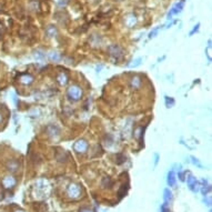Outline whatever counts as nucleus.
Instances as JSON below:
<instances>
[{
  "label": "nucleus",
  "instance_id": "f257e3e1",
  "mask_svg": "<svg viewBox=\"0 0 212 212\" xmlns=\"http://www.w3.org/2000/svg\"><path fill=\"white\" fill-rule=\"evenodd\" d=\"M67 94H68V97L71 100H73V101H78V100L81 99L82 90H81V88L79 87V86L73 85V86H71V87L68 89Z\"/></svg>",
  "mask_w": 212,
  "mask_h": 212
},
{
  "label": "nucleus",
  "instance_id": "f03ea898",
  "mask_svg": "<svg viewBox=\"0 0 212 212\" xmlns=\"http://www.w3.org/2000/svg\"><path fill=\"white\" fill-rule=\"evenodd\" d=\"M108 52L116 60H120L123 57V50H122V48L119 44H111V46H109Z\"/></svg>",
  "mask_w": 212,
  "mask_h": 212
},
{
  "label": "nucleus",
  "instance_id": "7ed1b4c3",
  "mask_svg": "<svg viewBox=\"0 0 212 212\" xmlns=\"http://www.w3.org/2000/svg\"><path fill=\"white\" fill-rule=\"evenodd\" d=\"M88 147H89V144L85 139H80L73 144V149L77 153H85L88 150Z\"/></svg>",
  "mask_w": 212,
  "mask_h": 212
},
{
  "label": "nucleus",
  "instance_id": "20e7f679",
  "mask_svg": "<svg viewBox=\"0 0 212 212\" xmlns=\"http://www.w3.org/2000/svg\"><path fill=\"white\" fill-rule=\"evenodd\" d=\"M67 193H68V195L69 197H71V198H78V197L80 195V193H81L80 187H79L78 184L72 183V184H70V186L68 187Z\"/></svg>",
  "mask_w": 212,
  "mask_h": 212
},
{
  "label": "nucleus",
  "instance_id": "39448f33",
  "mask_svg": "<svg viewBox=\"0 0 212 212\" xmlns=\"http://www.w3.org/2000/svg\"><path fill=\"white\" fill-rule=\"evenodd\" d=\"M184 2H186V0H180V2H178V3H175V6L170 10V12L168 13V19H171V17L173 16V15H178L179 12L182 11V9H183V7H184Z\"/></svg>",
  "mask_w": 212,
  "mask_h": 212
},
{
  "label": "nucleus",
  "instance_id": "423d86ee",
  "mask_svg": "<svg viewBox=\"0 0 212 212\" xmlns=\"http://www.w3.org/2000/svg\"><path fill=\"white\" fill-rule=\"evenodd\" d=\"M187 182H188V187H189V189L191 191H193V192H198L199 191V189H198V182H197V180H195V178H194L193 175H189Z\"/></svg>",
  "mask_w": 212,
  "mask_h": 212
},
{
  "label": "nucleus",
  "instance_id": "0eeeda50",
  "mask_svg": "<svg viewBox=\"0 0 212 212\" xmlns=\"http://www.w3.org/2000/svg\"><path fill=\"white\" fill-rule=\"evenodd\" d=\"M15 184H16V180H15L13 177H10V175L9 177H5L3 180H2V186L7 188V189L15 187Z\"/></svg>",
  "mask_w": 212,
  "mask_h": 212
},
{
  "label": "nucleus",
  "instance_id": "6e6552de",
  "mask_svg": "<svg viewBox=\"0 0 212 212\" xmlns=\"http://www.w3.org/2000/svg\"><path fill=\"white\" fill-rule=\"evenodd\" d=\"M141 83H142V81H141V77L140 76H133L132 78L130 79V86L131 88H133V89H138V88L141 86Z\"/></svg>",
  "mask_w": 212,
  "mask_h": 212
},
{
  "label": "nucleus",
  "instance_id": "1a4fd4ad",
  "mask_svg": "<svg viewBox=\"0 0 212 212\" xmlns=\"http://www.w3.org/2000/svg\"><path fill=\"white\" fill-rule=\"evenodd\" d=\"M7 168H8L9 171H11V172H16V171H18V169H19L18 160H16V159H13V160H9V161L7 162Z\"/></svg>",
  "mask_w": 212,
  "mask_h": 212
},
{
  "label": "nucleus",
  "instance_id": "9d476101",
  "mask_svg": "<svg viewBox=\"0 0 212 212\" xmlns=\"http://www.w3.org/2000/svg\"><path fill=\"white\" fill-rule=\"evenodd\" d=\"M57 80L60 85H66L67 81H68V76L66 72H60L59 75L57 76Z\"/></svg>",
  "mask_w": 212,
  "mask_h": 212
},
{
  "label": "nucleus",
  "instance_id": "9b49d317",
  "mask_svg": "<svg viewBox=\"0 0 212 212\" xmlns=\"http://www.w3.org/2000/svg\"><path fill=\"white\" fill-rule=\"evenodd\" d=\"M102 187L103 188H111L113 186V180L110 178V177H105L102 179V182H101Z\"/></svg>",
  "mask_w": 212,
  "mask_h": 212
},
{
  "label": "nucleus",
  "instance_id": "f8f14e48",
  "mask_svg": "<svg viewBox=\"0 0 212 212\" xmlns=\"http://www.w3.org/2000/svg\"><path fill=\"white\" fill-rule=\"evenodd\" d=\"M20 81L25 85H30L33 81V77L31 75H22L20 78Z\"/></svg>",
  "mask_w": 212,
  "mask_h": 212
},
{
  "label": "nucleus",
  "instance_id": "ddd939ff",
  "mask_svg": "<svg viewBox=\"0 0 212 212\" xmlns=\"http://www.w3.org/2000/svg\"><path fill=\"white\" fill-rule=\"evenodd\" d=\"M167 181H168V184L170 187H173L175 184V172L172 170L168 173V179H167Z\"/></svg>",
  "mask_w": 212,
  "mask_h": 212
},
{
  "label": "nucleus",
  "instance_id": "4468645a",
  "mask_svg": "<svg viewBox=\"0 0 212 212\" xmlns=\"http://www.w3.org/2000/svg\"><path fill=\"white\" fill-rule=\"evenodd\" d=\"M46 33H47L49 37H55L57 35V28L56 27H53V26H49V27H47V29H46Z\"/></svg>",
  "mask_w": 212,
  "mask_h": 212
},
{
  "label": "nucleus",
  "instance_id": "2eb2a0df",
  "mask_svg": "<svg viewBox=\"0 0 212 212\" xmlns=\"http://www.w3.org/2000/svg\"><path fill=\"white\" fill-rule=\"evenodd\" d=\"M136 22H137V19H136V16H134V15H130V16L127 18V20H125V24L129 26L130 28L134 25Z\"/></svg>",
  "mask_w": 212,
  "mask_h": 212
},
{
  "label": "nucleus",
  "instance_id": "dca6fc26",
  "mask_svg": "<svg viewBox=\"0 0 212 212\" xmlns=\"http://www.w3.org/2000/svg\"><path fill=\"white\" fill-rule=\"evenodd\" d=\"M125 156L123 153H118L117 156H116V163L117 164H122L123 162H125Z\"/></svg>",
  "mask_w": 212,
  "mask_h": 212
},
{
  "label": "nucleus",
  "instance_id": "f3484780",
  "mask_svg": "<svg viewBox=\"0 0 212 212\" xmlns=\"http://www.w3.org/2000/svg\"><path fill=\"white\" fill-rule=\"evenodd\" d=\"M67 158H68L67 153L63 152V151H60V152L57 154V160H58L59 162H64V161L67 160Z\"/></svg>",
  "mask_w": 212,
  "mask_h": 212
},
{
  "label": "nucleus",
  "instance_id": "a211bd4d",
  "mask_svg": "<svg viewBox=\"0 0 212 212\" xmlns=\"http://www.w3.org/2000/svg\"><path fill=\"white\" fill-rule=\"evenodd\" d=\"M164 201H166V203H169L170 201H172V192L169 189L164 190Z\"/></svg>",
  "mask_w": 212,
  "mask_h": 212
},
{
  "label": "nucleus",
  "instance_id": "6ab92c4d",
  "mask_svg": "<svg viewBox=\"0 0 212 212\" xmlns=\"http://www.w3.org/2000/svg\"><path fill=\"white\" fill-rule=\"evenodd\" d=\"M127 190H128V186H125V184H122V186H121V188L119 189V192H118L119 197H120V198L125 197V193H127Z\"/></svg>",
  "mask_w": 212,
  "mask_h": 212
},
{
  "label": "nucleus",
  "instance_id": "aec40b11",
  "mask_svg": "<svg viewBox=\"0 0 212 212\" xmlns=\"http://www.w3.org/2000/svg\"><path fill=\"white\" fill-rule=\"evenodd\" d=\"M49 57L51 60H55V61H59L60 60V55L56 52V51H52V52H50L49 53Z\"/></svg>",
  "mask_w": 212,
  "mask_h": 212
},
{
  "label": "nucleus",
  "instance_id": "412c9836",
  "mask_svg": "<svg viewBox=\"0 0 212 212\" xmlns=\"http://www.w3.org/2000/svg\"><path fill=\"white\" fill-rule=\"evenodd\" d=\"M164 101H166V106H167V108H171V107L175 105V100H173V98L164 97Z\"/></svg>",
  "mask_w": 212,
  "mask_h": 212
},
{
  "label": "nucleus",
  "instance_id": "4be33fe9",
  "mask_svg": "<svg viewBox=\"0 0 212 212\" xmlns=\"http://www.w3.org/2000/svg\"><path fill=\"white\" fill-rule=\"evenodd\" d=\"M35 57L37 58L38 60H44V58H46V55H44L42 51H40V50H37V51L35 52Z\"/></svg>",
  "mask_w": 212,
  "mask_h": 212
},
{
  "label": "nucleus",
  "instance_id": "5701e85b",
  "mask_svg": "<svg viewBox=\"0 0 212 212\" xmlns=\"http://www.w3.org/2000/svg\"><path fill=\"white\" fill-rule=\"evenodd\" d=\"M210 190H211V187H210V186H208V184H204L203 187L201 188V192H202L203 195H206V194L210 192Z\"/></svg>",
  "mask_w": 212,
  "mask_h": 212
},
{
  "label": "nucleus",
  "instance_id": "b1692460",
  "mask_svg": "<svg viewBox=\"0 0 212 212\" xmlns=\"http://www.w3.org/2000/svg\"><path fill=\"white\" fill-rule=\"evenodd\" d=\"M190 159H191V161H192V163H193L194 166H198L199 168H203V167H202V164H201V162H200V161L198 160V159H197V158H195V157L191 156V157H190Z\"/></svg>",
  "mask_w": 212,
  "mask_h": 212
},
{
  "label": "nucleus",
  "instance_id": "393cba45",
  "mask_svg": "<svg viewBox=\"0 0 212 212\" xmlns=\"http://www.w3.org/2000/svg\"><path fill=\"white\" fill-rule=\"evenodd\" d=\"M141 61H142V59H141V58H138V59H136L134 61H132L133 63H131V64H129V66H130L131 68H136V67H138V66H140Z\"/></svg>",
  "mask_w": 212,
  "mask_h": 212
},
{
  "label": "nucleus",
  "instance_id": "a878e982",
  "mask_svg": "<svg viewBox=\"0 0 212 212\" xmlns=\"http://www.w3.org/2000/svg\"><path fill=\"white\" fill-rule=\"evenodd\" d=\"M160 28H161L160 26H159V27H157V28H154V29H153V30H152V31L149 33V38L156 37L157 35H158V32H159V30H160Z\"/></svg>",
  "mask_w": 212,
  "mask_h": 212
},
{
  "label": "nucleus",
  "instance_id": "bb28decb",
  "mask_svg": "<svg viewBox=\"0 0 212 212\" xmlns=\"http://www.w3.org/2000/svg\"><path fill=\"white\" fill-rule=\"evenodd\" d=\"M161 212H170V210H169L168 208V203H163L162 206H161Z\"/></svg>",
  "mask_w": 212,
  "mask_h": 212
},
{
  "label": "nucleus",
  "instance_id": "cd10ccee",
  "mask_svg": "<svg viewBox=\"0 0 212 212\" xmlns=\"http://www.w3.org/2000/svg\"><path fill=\"white\" fill-rule=\"evenodd\" d=\"M57 1V3H58V5H59V6H66V5H67V3H68L69 2V0H56Z\"/></svg>",
  "mask_w": 212,
  "mask_h": 212
},
{
  "label": "nucleus",
  "instance_id": "c85d7f7f",
  "mask_svg": "<svg viewBox=\"0 0 212 212\" xmlns=\"http://www.w3.org/2000/svg\"><path fill=\"white\" fill-rule=\"evenodd\" d=\"M199 27H200V24H197V25L194 26V28L190 31V36H192L193 33H195V32L198 31V30H199Z\"/></svg>",
  "mask_w": 212,
  "mask_h": 212
},
{
  "label": "nucleus",
  "instance_id": "c756f323",
  "mask_svg": "<svg viewBox=\"0 0 212 212\" xmlns=\"http://www.w3.org/2000/svg\"><path fill=\"white\" fill-rule=\"evenodd\" d=\"M158 161H159V154L156 153V154H154V166L158 164Z\"/></svg>",
  "mask_w": 212,
  "mask_h": 212
},
{
  "label": "nucleus",
  "instance_id": "7c9ffc66",
  "mask_svg": "<svg viewBox=\"0 0 212 212\" xmlns=\"http://www.w3.org/2000/svg\"><path fill=\"white\" fill-rule=\"evenodd\" d=\"M179 178H180L181 181H184V172H180L179 173Z\"/></svg>",
  "mask_w": 212,
  "mask_h": 212
},
{
  "label": "nucleus",
  "instance_id": "2f4dec72",
  "mask_svg": "<svg viewBox=\"0 0 212 212\" xmlns=\"http://www.w3.org/2000/svg\"><path fill=\"white\" fill-rule=\"evenodd\" d=\"M204 202H206V206H210L211 204V199H204Z\"/></svg>",
  "mask_w": 212,
  "mask_h": 212
},
{
  "label": "nucleus",
  "instance_id": "473e14b6",
  "mask_svg": "<svg viewBox=\"0 0 212 212\" xmlns=\"http://www.w3.org/2000/svg\"><path fill=\"white\" fill-rule=\"evenodd\" d=\"M80 212H92V211H91L90 209H82V210Z\"/></svg>",
  "mask_w": 212,
  "mask_h": 212
},
{
  "label": "nucleus",
  "instance_id": "72a5a7b5",
  "mask_svg": "<svg viewBox=\"0 0 212 212\" xmlns=\"http://www.w3.org/2000/svg\"><path fill=\"white\" fill-rule=\"evenodd\" d=\"M0 121H1V114H0Z\"/></svg>",
  "mask_w": 212,
  "mask_h": 212
},
{
  "label": "nucleus",
  "instance_id": "f704fd0d",
  "mask_svg": "<svg viewBox=\"0 0 212 212\" xmlns=\"http://www.w3.org/2000/svg\"><path fill=\"white\" fill-rule=\"evenodd\" d=\"M17 212H24V211H17Z\"/></svg>",
  "mask_w": 212,
  "mask_h": 212
},
{
  "label": "nucleus",
  "instance_id": "c9c22d12",
  "mask_svg": "<svg viewBox=\"0 0 212 212\" xmlns=\"http://www.w3.org/2000/svg\"><path fill=\"white\" fill-rule=\"evenodd\" d=\"M210 212H211V211H210Z\"/></svg>",
  "mask_w": 212,
  "mask_h": 212
}]
</instances>
